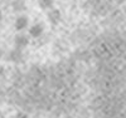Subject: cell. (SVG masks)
I'll return each instance as SVG.
<instances>
[{"label": "cell", "instance_id": "9", "mask_svg": "<svg viewBox=\"0 0 126 118\" xmlns=\"http://www.w3.org/2000/svg\"><path fill=\"white\" fill-rule=\"evenodd\" d=\"M3 55H4V53H3V50H1V49H0V59L3 58Z\"/></svg>", "mask_w": 126, "mask_h": 118}, {"label": "cell", "instance_id": "1", "mask_svg": "<svg viewBox=\"0 0 126 118\" xmlns=\"http://www.w3.org/2000/svg\"><path fill=\"white\" fill-rule=\"evenodd\" d=\"M44 33V25L42 23H35V24H32L28 28V37L33 38V39H38L43 35Z\"/></svg>", "mask_w": 126, "mask_h": 118}, {"label": "cell", "instance_id": "6", "mask_svg": "<svg viewBox=\"0 0 126 118\" xmlns=\"http://www.w3.org/2000/svg\"><path fill=\"white\" fill-rule=\"evenodd\" d=\"M38 4L42 9L48 12L52 8H54V0H38Z\"/></svg>", "mask_w": 126, "mask_h": 118}, {"label": "cell", "instance_id": "10", "mask_svg": "<svg viewBox=\"0 0 126 118\" xmlns=\"http://www.w3.org/2000/svg\"><path fill=\"white\" fill-rule=\"evenodd\" d=\"M3 20V13H1V10H0V21Z\"/></svg>", "mask_w": 126, "mask_h": 118}, {"label": "cell", "instance_id": "7", "mask_svg": "<svg viewBox=\"0 0 126 118\" xmlns=\"http://www.w3.org/2000/svg\"><path fill=\"white\" fill-rule=\"evenodd\" d=\"M15 118H29V116L27 113H24V112H18Z\"/></svg>", "mask_w": 126, "mask_h": 118}, {"label": "cell", "instance_id": "5", "mask_svg": "<svg viewBox=\"0 0 126 118\" xmlns=\"http://www.w3.org/2000/svg\"><path fill=\"white\" fill-rule=\"evenodd\" d=\"M22 58H23V53H22V50H20V49H16V48H14L12 52L9 53V55H8L9 62H13V63H18V62H20V60H22Z\"/></svg>", "mask_w": 126, "mask_h": 118}, {"label": "cell", "instance_id": "3", "mask_svg": "<svg viewBox=\"0 0 126 118\" xmlns=\"http://www.w3.org/2000/svg\"><path fill=\"white\" fill-rule=\"evenodd\" d=\"M47 18H48V21L52 25H57V24L61 23V20H62V13H61L59 9L52 8L50 10L47 12Z\"/></svg>", "mask_w": 126, "mask_h": 118}, {"label": "cell", "instance_id": "2", "mask_svg": "<svg viewBox=\"0 0 126 118\" xmlns=\"http://www.w3.org/2000/svg\"><path fill=\"white\" fill-rule=\"evenodd\" d=\"M28 45H29V37L24 33H18L15 35V38H14V47L16 49L23 50Z\"/></svg>", "mask_w": 126, "mask_h": 118}, {"label": "cell", "instance_id": "4", "mask_svg": "<svg viewBox=\"0 0 126 118\" xmlns=\"http://www.w3.org/2000/svg\"><path fill=\"white\" fill-rule=\"evenodd\" d=\"M14 28L19 31V33H22V31H24L25 29H28L29 28V19H28V16L20 14L14 21Z\"/></svg>", "mask_w": 126, "mask_h": 118}, {"label": "cell", "instance_id": "11", "mask_svg": "<svg viewBox=\"0 0 126 118\" xmlns=\"http://www.w3.org/2000/svg\"><path fill=\"white\" fill-rule=\"evenodd\" d=\"M0 118H3V113L1 112H0Z\"/></svg>", "mask_w": 126, "mask_h": 118}, {"label": "cell", "instance_id": "12", "mask_svg": "<svg viewBox=\"0 0 126 118\" xmlns=\"http://www.w3.org/2000/svg\"><path fill=\"white\" fill-rule=\"evenodd\" d=\"M52 118H54V117H52Z\"/></svg>", "mask_w": 126, "mask_h": 118}, {"label": "cell", "instance_id": "8", "mask_svg": "<svg viewBox=\"0 0 126 118\" xmlns=\"http://www.w3.org/2000/svg\"><path fill=\"white\" fill-rule=\"evenodd\" d=\"M3 74H4V67H3V66H0V77H1Z\"/></svg>", "mask_w": 126, "mask_h": 118}]
</instances>
